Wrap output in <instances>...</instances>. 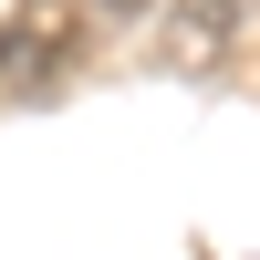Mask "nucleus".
I'll use <instances>...</instances> for the list:
<instances>
[{"label":"nucleus","instance_id":"f257e3e1","mask_svg":"<svg viewBox=\"0 0 260 260\" xmlns=\"http://www.w3.org/2000/svg\"><path fill=\"white\" fill-rule=\"evenodd\" d=\"M94 11L104 0H11V21H0V83L11 94H52L83 62V42H94Z\"/></svg>","mask_w":260,"mask_h":260},{"label":"nucleus","instance_id":"f03ea898","mask_svg":"<svg viewBox=\"0 0 260 260\" xmlns=\"http://www.w3.org/2000/svg\"><path fill=\"white\" fill-rule=\"evenodd\" d=\"M104 11H167V0H104Z\"/></svg>","mask_w":260,"mask_h":260}]
</instances>
